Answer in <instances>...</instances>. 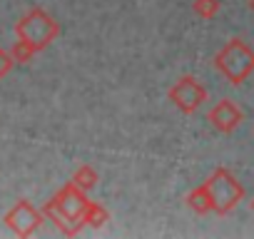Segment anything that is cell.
I'll return each mask as SVG.
<instances>
[{
	"instance_id": "cell-15",
	"label": "cell",
	"mask_w": 254,
	"mask_h": 239,
	"mask_svg": "<svg viewBox=\"0 0 254 239\" xmlns=\"http://www.w3.org/2000/svg\"><path fill=\"white\" fill-rule=\"evenodd\" d=\"M252 209H254V199H252Z\"/></svg>"
},
{
	"instance_id": "cell-5",
	"label": "cell",
	"mask_w": 254,
	"mask_h": 239,
	"mask_svg": "<svg viewBox=\"0 0 254 239\" xmlns=\"http://www.w3.org/2000/svg\"><path fill=\"white\" fill-rule=\"evenodd\" d=\"M167 97H170V102H172L180 112L194 115V112L207 102V87H204L194 75H185V77H180V80L170 87Z\"/></svg>"
},
{
	"instance_id": "cell-12",
	"label": "cell",
	"mask_w": 254,
	"mask_h": 239,
	"mask_svg": "<svg viewBox=\"0 0 254 239\" xmlns=\"http://www.w3.org/2000/svg\"><path fill=\"white\" fill-rule=\"evenodd\" d=\"M219 8H222L219 0H194V3H192V10L199 18H204V20H212L219 13Z\"/></svg>"
},
{
	"instance_id": "cell-9",
	"label": "cell",
	"mask_w": 254,
	"mask_h": 239,
	"mask_svg": "<svg viewBox=\"0 0 254 239\" xmlns=\"http://www.w3.org/2000/svg\"><path fill=\"white\" fill-rule=\"evenodd\" d=\"M187 207L192 212H197V214H209L212 212V199H209V192H207L204 182L187 194Z\"/></svg>"
},
{
	"instance_id": "cell-4",
	"label": "cell",
	"mask_w": 254,
	"mask_h": 239,
	"mask_svg": "<svg viewBox=\"0 0 254 239\" xmlns=\"http://www.w3.org/2000/svg\"><path fill=\"white\" fill-rule=\"evenodd\" d=\"M204 184H207V192H209V199H212V212H217V214L234 212L237 204L244 199L242 182L227 167H217Z\"/></svg>"
},
{
	"instance_id": "cell-8",
	"label": "cell",
	"mask_w": 254,
	"mask_h": 239,
	"mask_svg": "<svg viewBox=\"0 0 254 239\" xmlns=\"http://www.w3.org/2000/svg\"><path fill=\"white\" fill-rule=\"evenodd\" d=\"M110 219V212H107V207L105 204H100V202H87V207H85V214H82V227H92V229H100V227H105V222Z\"/></svg>"
},
{
	"instance_id": "cell-11",
	"label": "cell",
	"mask_w": 254,
	"mask_h": 239,
	"mask_svg": "<svg viewBox=\"0 0 254 239\" xmlns=\"http://www.w3.org/2000/svg\"><path fill=\"white\" fill-rule=\"evenodd\" d=\"M8 53H10V58H13V60H15L18 65H25V62H30V60H33V58L38 55V50H35V48H33L30 43L20 40V38H18V40L13 43V48H10Z\"/></svg>"
},
{
	"instance_id": "cell-3",
	"label": "cell",
	"mask_w": 254,
	"mask_h": 239,
	"mask_svg": "<svg viewBox=\"0 0 254 239\" xmlns=\"http://www.w3.org/2000/svg\"><path fill=\"white\" fill-rule=\"evenodd\" d=\"M58 35H60V25H58L43 8H30V10L15 23V38L30 43L38 53L45 50Z\"/></svg>"
},
{
	"instance_id": "cell-1",
	"label": "cell",
	"mask_w": 254,
	"mask_h": 239,
	"mask_svg": "<svg viewBox=\"0 0 254 239\" xmlns=\"http://www.w3.org/2000/svg\"><path fill=\"white\" fill-rule=\"evenodd\" d=\"M87 194L70 179L45 207H43V217H48L58 232H63L65 237H75L82 229V214L87 207Z\"/></svg>"
},
{
	"instance_id": "cell-14",
	"label": "cell",
	"mask_w": 254,
	"mask_h": 239,
	"mask_svg": "<svg viewBox=\"0 0 254 239\" xmlns=\"http://www.w3.org/2000/svg\"><path fill=\"white\" fill-rule=\"evenodd\" d=\"M247 3H249V8H252V10H254V0H247Z\"/></svg>"
},
{
	"instance_id": "cell-10",
	"label": "cell",
	"mask_w": 254,
	"mask_h": 239,
	"mask_svg": "<svg viewBox=\"0 0 254 239\" xmlns=\"http://www.w3.org/2000/svg\"><path fill=\"white\" fill-rule=\"evenodd\" d=\"M97 170L95 167H90V165H82V167H77L75 170V175H72V182L82 189V192H90L95 184H97Z\"/></svg>"
},
{
	"instance_id": "cell-13",
	"label": "cell",
	"mask_w": 254,
	"mask_h": 239,
	"mask_svg": "<svg viewBox=\"0 0 254 239\" xmlns=\"http://www.w3.org/2000/svg\"><path fill=\"white\" fill-rule=\"evenodd\" d=\"M13 65H15V60L10 58V53H8L5 48H0V80H3V77L13 70Z\"/></svg>"
},
{
	"instance_id": "cell-6",
	"label": "cell",
	"mask_w": 254,
	"mask_h": 239,
	"mask_svg": "<svg viewBox=\"0 0 254 239\" xmlns=\"http://www.w3.org/2000/svg\"><path fill=\"white\" fill-rule=\"evenodd\" d=\"M3 222H5V227H8L13 234H18V237H30V234H35V232L40 229V224H43V212H38L28 199H18V202L5 212Z\"/></svg>"
},
{
	"instance_id": "cell-2",
	"label": "cell",
	"mask_w": 254,
	"mask_h": 239,
	"mask_svg": "<svg viewBox=\"0 0 254 239\" xmlns=\"http://www.w3.org/2000/svg\"><path fill=\"white\" fill-rule=\"evenodd\" d=\"M214 67L232 82V85H242L252 72H254V50L234 38L229 40L217 55H214Z\"/></svg>"
},
{
	"instance_id": "cell-7",
	"label": "cell",
	"mask_w": 254,
	"mask_h": 239,
	"mask_svg": "<svg viewBox=\"0 0 254 239\" xmlns=\"http://www.w3.org/2000/svg\"><path fill=\"white\" fill-rule=\"evenodd\" d=\"M207 120L212 122V127L222 135H232L244 120V112L239 110V105L234 100H219L209 112H207Z\"/></svg>"
}]
</instances>
